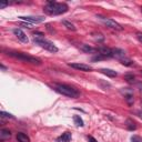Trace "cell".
Returning a JSON list of instances; mask_svg holds the SVG:
<instances>
[{"label":"cell","instance_id":"6da1fadb","mask_svg":"<svg viewBox=\"0 0 142 142\" xmlns=\"http://www.w3.org/2000/svg\"><path fill=\"white\" fill-rule=\"evenodd\" d=\"M44 13L49 16H57L68 11V6L65 3H59L55 1H48V4L43 8Z\"/></svg>","mask_w":142,"mask_h":142},{"label":"cell","instance_id":"7a4b0ae2","mask_svg":"<svg viewBox=\"0 0 142 142\" xmlns=\"http://www.w3.org/2000/svg\"><path fill=\"white\" fill-rule=\"evenodd\" d=\"M42 36H43L42 33L36 32L33 34V41H34V43L40 45V47L45 49V50H48V51H50V52H57L58 51V48L55 47V45L51 41H49V40L44 39Z\"/></svg>","mask_w":142,"mask_h":142},{"label":"cell","instance_id":"3957f363","mask_svg":"<svg viewBox=\"0 0 142 142\" xmlns=\"http://www.w3.org/2000/svg\"><path fill=\"white\" fill-rule=\"evenodd\" d=\"M54 90L59 92L60 94L65 95V97H69V98H77L79 97V91H77L75 89L69 87V85H65V84H54L53 85Z\"/></svg>","mask_w":142,"mask_h":142},{"label":"cell","instance_id":"277c9868","mask_svg":"<svg viewBox=\"0 0 142 142\" xmlns=\"http://www.w3.org/2000/svg\"><path fill=\"white\" fill-rule=\"evenodd\" d=\"M8 54L10 57H13L16 59H19L21 61L24 62H30V63H33V64H41V60L32 57V55H29L27 53H23V52H8Z\"/></svg>","mask_w":142,"mask_h":142},{"label":"cell","instance_id":"5b68a950","mask_svg":"<svg viewBox=\"0 0 142 142\" xmlns=\"http://www.w3.org/2000/svg\"><path fill=\"white\" fill-rule=\"evenodd\" d=\"M98 18L102 21L106 27H109V28H111V29H114V30H118V31H121L123 28L121 27V24L120 23H118L115 21V20H113V19H110V18H105V17H102V16H98Z\"/></svg>","mask_w":142,"mask_h":142},{"label":"cell","instance_id":"8992f818","mask_svg":"<svg viewBox=\"0 0 142 142\" xmlns=\"http://www.w3.org/2000/svg\"><path fill=\"white\" fill-rule=\"evenodd\" d=\"M13 33H14V36L18 38V40H20L21 42H23V43H27L28 41H29V39H28V37H27V34L24 33L21 29H13Z\"/></svg>","mask_w":142,"mask_h":142},{"label":"cell","instance_id":"52a82bcc","mask_svg":"<svg viewBox=\"0 0 142 142\" xmlns=\"http://www.w3.org/2000/svg\"><path fill=\"white\" fill-rule=\"evenodd\" d=\"M97 51L99 52V54L103 55V57H105V58H111V57H112V49H110L108 47H104V45L98 47Z\"/></svg>","mask_w":142,"mask_h":142},{"label":"cell","instance_id":"ba28073f","mask_svg":"<svg viewBox=\"0 0 142 142\" xmlns=\"http://www.w3.org/2000/svg\"><path fill=\"white\" fill-rule=\"evenodd\" d=\"M19 18L28 23H40L44 21L43 17H19Z\"/></svg>","mask_w":142,"mask_h":142},{"label":"cell","instance_id":"9c48e42d","mask_svg":"<svg viewBox=\"0 0 142 142\" xmlns=\"http://www.w3.org/2000/svg\"><path fill=\"white\" fill-rule=\"evenodd\" d=\"M69 67L74 68L77 70H81V71H91L92 70V68H91L89 64H84V63H69Z\"/></svg>","mask_w":142,"mask_h":142},{"label":"cell","instance_id":"30bf717a","mask_svg":"<svg viewBox=\"0 0 142 142\" xmlns=\"http://www.w3.org/2000/svg\"><path fill=\"white\" fill-rule=\"evenodd\" d=\"M112 57L116 58L118 60H121L122 58L126 57L125 55V51L122 49H119V48H115V49H112Z\"/></svg>","mask_w":142,"mask_h":142},{"label":"cell","instance_id":"8fae6325","mask_svg":"<svg viewBox=\"0 0 142 142\" xmlns=\"http://www.w3.org/2000/svg\"><path fill=\"white\" fill-rule=\"evenodd\" d=\"M80 50H82L83 52H87V53H92V52H98L97 51V48H92L90 47L89 44H80Z\"/></svg>","mask_w":142,"mask_h":142},{"label":"cell","instance_id":"7c38bea8","mask_svg":"<svg viewBox=\"0 0 142 142\" xmlns=\"http://www.w3.org/2000/svg\"><path fill=\"white\" fill-rule=\"evenodd\" d=\"M71 141V133L70 132H64L62 135L57 138V142H70Z\"/></svg>","mask_w":142,"mask_h":142},{"label":"cell","instance_id":"4fadbf2b","mask_svg":"<svg viewBox=\"0 0 142 142\" xmlns=\"http://www.w3.org/2000/svg\"><path fill=\"white\" fill-rule=\"evenodd\" d=\"M100 71H101V73L108 75V77H110V78H114L118 75V73H116L114 70H111V69H101Z\"/></svg>","mask_w":142,"mask_h":142},{"label":"cell","instance_id":"5bb4252c","mask_svg":"<svg viewBox=\"0 0 142 142\" xmlns=\"http://www.w3.org/2000/svg\"><path fill=\"white\" fill-rule=\"evenodd\" d=\"M10 136H11V132H10L9 130H7V129H2V130H0V139H1L2 141H3V140L9 139Z\"/></svg>","mask_w":142,"mask_h":142},{"label":"cell","instance_id":"9a60e30c","mask_svg":"<svg viewBox=\"0 0 142 142\" xmlns=\"http://www.w3.org/2000/svg\"><path fill=\"white\" fill-rule=\"evenodd\" d=\"M17 140H18L19 142H30L29 136H27V134L21 133V132L17 134Z\"/></svg>","mask_w":142,"mask_h":142},{"label":"cell","instance_id":"2e32d148","mask_svg":"<svg viewBox=\"0 0 142 142\" xmlns=\"http://www.w3.org/2000/svg\"><path fill=\"white\" fill-rule=\"evenodd\" d=\"M73 121H74V124L77 126H83L84 123H83V120L80 118L79 115H74L73 116Z\"/></svg>","mask_w":142,"mask_h":142},{"label":"cell","instance_id":"e0dca14e","mask_svg":"<svg viewBox=\"0 0 142 142\" xmlns=\"http://www.w3.org/2000/svg\"><path fill=\"white\" fill-rule=\"evenodd\" d=\"M124 98H125V100H126V102H128L130 105L133 103V94H132V92H128V93H124Z\"/></svg>","mask_w":142,"mask_h":142},{"label":"cell","instance_id":"ac0fdd59","mask_svg":"<svg viewBox=\"0 0 142 142\" xmlns=\"http://www.w3.org/2000/svg\"><path fill=\"white\" fill-rule=\"evenodd\" d=\"M119 61L122 63L123 65H126V67H129V65L132 64V60H131L130 58H128V57H124V58H122L121 60H119Z\"/></svg>","mask_w":142,"mask_h":142},{"label":"cell","instance_id":"d6986e66","mask_svg":"<svg viewBox=\"0 0 142 142\" xmlns=\"http://www.w3.org/2000/svg\"><path fill=\"white\" fill-rule=\"evenodd\" d=\"M62 23H63V26L67 28V29H69V30H72V31H75V27L73 26L71 22H69V21H67V20H62Z\"/></svg>","mask_w":142,"mask_h":142},{"label":"cell","instance_id":"ffe728a7","mask_svg":"<svg viewBox=\"0 0 142 142\" xmlns=\"http://www.w3.org/2000/svg\"><path fill=\"white\" fill-rule=\"evenodd\" d=\"M126 126H128V129L131 130V131H132V130H135V128H136V126H135V123H134L131 119H128V120H126Z\"/></svg>","mask_w":142,"mask_h":142},{"label":"cell","instance_id":"44dd1931","mask_svg":"<svg viewBox=\"0 0 142 142\" xmlns=\"http://www.w3.org/2000/svg\"><path fill=\"white\" fill-rule=\"evenodd\" d=\"M124 79L128 81L129 83H133L135 78H134V75H133V74H125V75H124Z\"/></svg>","mask_w":142,"mask_h":142},{"label":"cell","instance_id":"7402d4cb","mask_svg":"<svg viewBox=\"0 0 142 142\" xmlns=\"http://www.w3.org/2000/svg\"><path fill=\"white\" fill-rule=\"evenodd\" d=\"M0 115L3 116V118H10V119H14V116L12 114H10V113H7V112H4V111H1L0 112Z\"/></svg>","mask_w":142,"mask_h":142},{"label":"cell","instance_id":"603a6c76","mask_svg":"<svg viewBox=\"0 0 142 142\" xmlns=\"http://www.w3.org/2000/svg\"><path fill=\"white\" fill-rule=\"evenodd\" d=\"M103 59H106L105 57H103V55H101L98 53V55H95V57L92 58V61H100V60H103Z\"/></svg>","mask_w":142,"mask_h":142},{"label":"cell","instance_id":"cb8c5ba5","mask_svg":"<svg viewBox=\"0 0 142 142\" xmlns=\"http://www.w3.org/2000/svg\"><path fill=\"white\" fill-rule=\"evenodd\" d=\"M131 141L132 142H142V138L139 135H133L132 138H131Z\"/></svg>","mask_w":142,"mask_h":142},{"label":"cell","instance_id":"d4e9b609","mask_svg":"<svg viewBox=\"0 0 142 142\" xmlns=\"http://www.w3.org/2000/svg\"><path fill=\"white\" fill-rule=\"evenodd\" d=\"M136 39L142 43V32H136Z\"/></svg>","mask_w":142,"mask_h":142},{"label":"cell","instance_id":"484cf974","mask_svg":"<svg viewBox=\"0 0 142 142\" xmlns=\"http://www.w3.org/2000/svg\"><path fill=\"white\" fill-rule=\"evenodd\" d=\"M9 4V2H0V9H3V8H6L7 6Z\"/></svg>","mask_w":142,"mask_h":142},{"label":"cell","instance_id":"4316f807","mask_svg":"<svg viewBox=\"0 0 142 142\" xmlns=\"http://www.w3.org/2000/svg\"><path fill=\"white\" fill-rule=\"evenodd\" d=\"M21 26L26 27V28H32V24H31V23H28V22H26V23H21Z\"/></svg>","mask_w":142,"mask_h":142},{"label":"cell","instance_id":"83f0119b","mask_svg":"<svg viewBox=\"0 0 142 142\" xmlns=\"http://www.w3.org/2000/svg\"><path fill=\"white\" fill-rule=\"evenodd\" d=\"M94 39L97 40V41H102V40H103V37H101V34H98V37H95Z\"/></svg>","mask_w":142,"mask_h":142},{"label":"cell","instance_id":"f1b7e54d","mask_svg":"<svg viewBox=\"0 0 142 142\" xmlns=\"http://www.w3.org/2000/svg\"><path fill=\"white\" fill-rule=\"evenodd\" d=\"M89 141H90V142H98L97 140L93 138V136H89Z\"/></svg>","mask_w":142,"mask_h":142},{"label":"cell","instance_id":"f546056e","mask_svg":"<svg viewBox=\"0 0 142 142\" xmlns=\"http://www.w3.org/2000/svg\"><path fill=\"white\" fill-rule=\"evenodd\" d=\"M136 85H138V87L140 88V90L142 91V83H141V82H138V83H136Z\"/></svg>","mask_w":142,"mask_h":142},{"label":"cell","instance_id":"4dcf8cb0","mask_svg":"<svg viewBox=\"0 0 142 142\" xmlns=\"http://www.w3.org/2000/svg\"><path fill=\"white\" fill-rule=\"evenodd\" d=\"M139 115H140L141 118H142V112H139Z\"/></svg>","mask_w":142,"mask_h":142},{"label":"cell","instance_id":"1f68e13d","mask_svg":"<svg viewBox=\"0 0 142 142\" xmlns=\"http://www.w3.org/2000/svg\"><path fill=\"white\" fill-rule=\"evenodd\" d=\"M141 12H142V8H141Z\"/></svg>","mask_w":142,"mask_h":142},{"label":"cell","instance_id":"d6a6232c","mask_svg":"<svg viewBox=\"0 0 142 142\" xmlns=\"http://www.w3.org/2000/svg\"><path fill=\"white\" fill-rule=\"evenodd\" d=\"M141 74H142V71H141Z\"/></svg>","mask_w":142,"mask_h":142}]
</instances>
